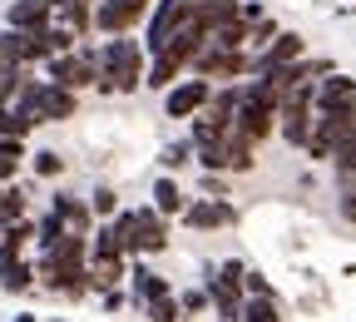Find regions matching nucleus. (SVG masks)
I'll return each instance as SVG.
<instances>
[{"mask_svg":"<svg viewBox=\"0 0 356 322\" xmlns=\"http://www.w3.org/2000/svg\"><path fill=\"white\" fill-rule=\"evenodd\" d=\"M149 322H184V307H178L173 298H154L149 302Z\"/></svg>","mask_w":356,"mask_h":322,"instance_id":"obj_27","label":"nucleus"},{"mask_svg":"<svg viewBox=\"0 0 356 322\" xmlns=\"http://www.w3.org/2000/svg\"><path fill=\"white\" fill-rule=\"evenodd\" d=\"M44 6H50V10H55V6H60V0H44Z\"/></svg>","mask_w":356,"mask_h":322,"instance_id":"obj_39","label":"nucleus"},{"mask_svg":"<svg viewBox=\"0 0 356 322\" xmlns=\"http://www.w3.org/2000/svg\"><path fill=\"white\" fill-rule=\"evenodd\" d=\"M60 238H65V223H60V213L50 208V218H44V223H40V248H55Z\"/></svg>","mask_w":356,"mask_h":322,"instance_id":"obj_31","label":"nucleus"},{"mask_svg":"<svg viewBox=\"0 0 356 322\" xmlns=\"http://www.w3.org/2000/svg\"><path fill=\"white\" fill-rule=\"evenodd\" d=\"M20 139H0V178H10L15 174V164H20Z\"/></svg>","mask_w":356,"mask_h":322,"instance_id":"obj_30","label":"nucleus"},{"mask_svg":"<svg viewBox=\"0 0 356 322\" xmlns=\"http://www.w3.org/2000/svg\"><path fill=\"white\" fill-rule=\"evenodd\" d=\"M20 213H25V194L20 189H6V194H0V223H20Z\"/></svg>","mask_w":356,"mask_h":322,"instance_id":"obj_26","label":"nucleus"},{"mask_svg":"<svg viewBox=\"0 0 356 322\" xmlns=\"http://www.w3.org/2000/svg\"><path fill=\"white\" fill-rule=\"evenodd\" d=\"M25 129H30V124H25V119H20L10 105H0V139H20Z\"/></svg>","mask_w":356,"mask_h":322,"instance_id":"obj_28","label":"nucleus"},{"mask_svg":"<svg viewBox=\"0 0 356 322\" xmlns=\"http://www.w3.org/2000/svg\"><path fill=\"white\" fill-rule=\"evenodd\" d=\"M114 238H119V248H124V258L129 253H139V233H134V213H114Z\"/></svg>","mask_w":356,"mask_h":322,"instance_id":"obj_25","label":"nucleus"},{"mask_svg":"<svg viewBox=\"0 0 356 322\" xmlns=\"http://www.w3.org/2000/svg\"><path fill=\"white\" fill-rule=\"evenodd\" d=\"M243 263H222V273L208 283V298L218 302V322H243Z\"/></svg>","mask_w":356,"mask_h":322,"instance_id":"obj_3","label":"nucleus"},{"mask_svg":"<svg viewBox=\"0 0 356 322\" xmlns=\"http://www.w3.org/2000/svg\"><path fill=\"white\" fill-rule=\"evenodd\" d=\"M208 45H218V50H248V20H228V25H218Z\"/></svg>","mask_w":356,"mask_h":322,"instance_id":"obj_18","label":"nucleus"},{"mask_svg":"<svg viewBox=\"0 0 356 322\" xmlns=\"http://www.w3.org/2000/svg\"><path fill=\"white\" fill-rule=\"evenodd\" d=\"M188 15L203 20L208 30H218L228 20H243V6H238V0H188Z\"/></svg>","mask_w":356,"mask_h":322,"instance_id":"obj_14","label":"nucleus"},{"mask_svg":"<svg viewBox=\"0 0 356 322\" xmlns=\"http://www.w3.org/2000/svg\"><path fill=\"white\" fill-rule=\"evenodd\" d=\"M60 169H65V164H60V154H50V149L35 154V174H40V178H55Z\"/></svg>","mask_w":356,"mask_h":322,"instance_id":"obj_34","label":"nucleus"},{"mask_svg":"<svg viewBox=\"0 0 356 322\" xmlns=\"http://www.w3.org/2000/svg\"><path fill=\"white\" fill-rule=\"evenodd\" d=\"M20 79H25V70H0V105H10L20 95Z\"/></svg>","mask_w":356,"mask_h":322,"instance_id":"obj_32","label":"nucleus"},{"mask_svg":"<svg viewBox=\"0 0 356 322\" xmlns=\"http://www.w3.org/2000/svg\"><path fill=\"white\" fill-rule=\"evenodd\" d=\"M70 114H74V89H65V84H40L35 124H40V119H70Z\"/></svg>","mask_w":356,"mask_h":322,"instance_id":"obj_11","label":"nucleus"},{"mask_svg":"<svg viewBox=\"0 0 356 322\" xmlns=\"http://www.w3.org/2000/svg\"><path fill=\"white\" fill-rule=\"evenodd\" d=\"M277 124V89L267 84V79H252L238 89V129L248 134L252 144H262L267 134H273Z\"/></svg>","mask_w":356,"mask_h":322,"instance_id":"obj_1","label":"nucleus"},{"mask_svg":"<svg viewBox=\"0 0 356 322\" xmlns=\"http://www.w3.org/2000/svg\"><path fill=\"white\" fill-rule=\"evenodd\" d=\"M218 149H222V169H233V174L252 169V154H257V144L248 139V134H243L238 124H233L228 134H222V144H218Z\"/></svg>","mask_w":356,"mask_h":322,"instance_id":"obj_13","label":"nucleus"},{"mask_svg":"<svg viewBox=\"0 0 356 322\" xmlns=\"http://www.w3.org/2000/svg\"><path fill=\"white\" fill-rule=\"evenodd\" d=\"M119 278H124V258H99L89 268V288H114Z\"/></svg>","mask_w":356,"mask_h":322,"instance_id":"obj_20","label":"nucleus"},{"mask_svg":"<svg viewBox=\"0 0 356 322\" xmlns=\"http://www.w3.org/2000/svg\"><path fill=\"white\" fill-rule=\"evenodd\" d=\"M50 84H65V89H89L99 84V60L95 55H50Z\"/></svg>","mask_w":356,"mask_h":322,"instance_id":"obj_4","label":"nucleus"},{"mask_svg":"<svg viewBox=\"0 0 356 322\" xmlns=\"http://www.w3.org/2000/svg\"><path fill=\"white\" fill-rule=\"evenodd\" d=\"M213 100V89H208V79H188V84H178V89H168V119H193L203 105Z\"/></svg>","mask_w":356,"mask_h":322,"instance_id":"obj_9","label":"nucleus"},{"mask_svg":"<svg viewBox=\"0 0 356 322\" xmlns=\"http://www.w3.org/2000/svg\"><path fill=\"white\" fill-rule=\"evenodd\" d=\"M292 60H302V35H292V30H277V40L262 50V60H252V70L267 79V75H277L282 65H292Z\"/></svg>","mask_w":356,"mask_h":322,"instance_id":"obj_8","label":"nucleus"},{"mask_svg":"<svg viewBox=\"0 0 356 322\" xmlns=\"http://www.w3.org/2000/svg\"><path fill=\"white\" fill-rule=\"evenodd\" d=\"M129 278H134V288H139V298H144V302H154V298H168V283H163V278H154L149 268H134Z\"/></svg>","mask_w":356,"mask_h":322,"instance_id":"obj_22","label":"nucleus"},{"mask_svg":"<svg viewBox=\"0 0 356 322\" xmlns=\"http://www.w3.org/2000/svg\"><path fill=\"white\" fill-rule=\"evenodd\" d=\"M30 283H35V273H30L20 258H15V263H0V288H10V293H25Z\"/></svg>","mask_w":356,"mask_h":322,"instance_id":"obj_21","label":"nucleus"},{"mask_svg":"<svg viewBox=\"0 0 356 322\" xmlns=\"http://www.w3.org/2000/svg\"><path fill=\"white\" fill-rule=\"evenodd\" d=\"M188 20V0H159V6H154V15H149V50L159 55L163 50V45H168V35L178 30V25H184Z\"/></svg>","mask_w":356,"mask_h":322,"instance_id":"obj_7","label":"nucleus"},{"mask_svg":"<svg viewBox=\"0 0 356 322\" xmlns=\"http://www.w3.org/2000/svg\"><path fill=\"white\" fill-rule=\"evenodd\" d=\"M243 322H282V312H277L273 298H248L243 302Z\"/></svg>","mask_w":356,"mask_h":322,"instance_id":"obj_24","label":"nucleus"},{"mask_svg":"<svg viewBox=\"0 0 356 322\" xmlns=\"http://www.w3.org/2000/svg\"><path fill=\"white\" fill-rule=\"evenodd\" d=\"M193 70H198V79H238L248 70V55L243 50H218V45H203V50L193 55Z\"/></svg>","mask_w":356,"mask_h":322,"instance_id":"obj_5","label":"nucleus"},{"mask_svg":"<svg viewBox=\"0 0 356 322\" xmlns=\"http://www.w3.org/2000/svg\"><path fill=\"white\" fill-rule=\"evenodd\" d=\"M134 233H139V253H163L168 223L159 218V208H139V213H134Z\"/></svg>","mask_w":356,"mask_h":322,"instance_id":"obj_12","label":"nucleus"},{"mask_svg":"<svg viewBox=\"0 0 356 322\" xmlns=\"http://www.w3.org/2000/svg\"><path fill=\"white\" fill-rule=\"evenodd\" d=\"M154 0H104V6L95 10V25L104 35H129V25H139L149 15Z\"/></svg>","mask_w":356,"mask_h":322,"instance_id":"obj_6","label":"nucleus"},{"mask_svg":"<svg viewBox=\"0 0 356 322\" xmlns=\"http://www.w3.org/2000/svg\"><path fill=\"white\" fill-rule=\"evenodd\" d=\"M154 208L168 218V213H184V194H178V183L173 178H159L154 183Z\"/></svg>","mask_w":356,"mask_h":322,"instance_id":"obj_19","label":"nucleus"},{"mask_svg":"<svg viewBox=\"0 0 356 322\" xmlns=\"http://www.w3.org/2000/svg\"><path fill=\"white\" fill-rule=\"evenodd\" d=\"M99 258H124V248H119V238H114V228H99L95 233V263Z\"/></svg>","mask_w":356,"mask_h":322,"instance_id":"obj_29","label":"nucleus"},{"mask_svg":"<svg viewBox=\"0 0 356 322\" xmlns=\"http://www.w3.org/2000/svg\"><path fill=\"white\" fill-rule=\"evenodd\" d=\"M99 60V89H134L144 79V70H139V45H134L129 35H114L109 45H104V55H95Z\"/></svg>","mask_w":356,"mask_h":322,"instance_id":"obj_2","label":"nucleus"},{"mask_svg":"<svg viewBox=\"0 0 356 322\" xmlns=\"http://www.w3.org/2000/svg\"><path fill=\"white\" fill-rule=\"evenodd\" d=\"M55 213H60V223H65V233H84V238H89V213H95V208H89L84 199L60 194V199H55Z\"/></svg>","mask_w":356,"mask_h":322,"instance_id":"obj_15","label":"nucleus"},{"mask_svg":"<svg viewBox=\"0 0 356 322\" xmlns=\"http://www.w3.org/2000/svg\"><path fill=\"white\" fill-rule=\"evenodd\" d=\"M89 208H95V213H104V218H114V213H119V199H114L109 189H99L95 199H89Z\"/></svg>","mask_w":356,"mask_h":322,"instance_id":"obj_35","label":"nucleus"},{"mask_svg":"<svg viewBox=\"0 0 356 322\" xmlns=\"http://www.w3.org/2000/svg\"><path fill=\"white\" fill-rule=\"evenodd\" d=\"M184 223L188 228H222V223H233V208L228 204H193V208H184Z\"/></svg>","mask_w":356,"mask_h":322,"instance_id":"obj_17","label":"nucleus"},{"mask_svg":"<svg viewBox=\"0 0 356 322\" xmlns=\"http://www.w3.org/2000/svg\"><path fill=\"white\" fill-rule=\"evenodd\" d=\"M243 283H248V293H252V298H273V283H267L262 273H243Z\"/></svg>","mask_w":356,"mask_h":322,"instance_id":"obj_36","label":"nucleus"},{"mask_svg":"<svg viewBox=\"0 0 356 322\" xmlns=\"http://www.w3.org/2000/svg\"><path fill=\"white\" fill-rule=\"evenodd\" d=\"M163 164H168V169H178V164H188V144H168Z\"/></svg>","mask_w":356,"mask_h":322,"instance_id":"obj_37","label":"nucleus"},{"mask_svg":"<svg viewBox=\"0 0 356 322\" xmlns=\"http://www.w3.org/2000/svg\"><path fill=\"white\" fill-rule=\"evenodd\" d=\"M55 10H65V20H70V30H74V35L95 25V10H89V0H60Z\"/></svg>","mask_w":356,"mask_h":322,"instance_id":"obj_23","label":"nucleus"},{"mask_svg":"<svg viewBox=\"0 0 356 322\" xmlns=\"http://www.w3.org/2000/svg\"><path fill=\"white\" fill-rule=\"evenodd\" d=\"M203 302H208V298H203V293H188V298H184V302H178V307H184V312H198V307H203Z\"/></svg>","mask_w":356,"mask_h":322,"instance_id":"obj_38","label":"nucleus"},{"mask_svg":"<svg viewBox=\"0 0 356 322\" xmlns=\"http://www.w3.org/2000/svg\"><path fill=\"white\" fill-rule=\"evenodd\" d=\"M10 30H50V6H44V0H15Z\"/></svg>","mask_w":356,"mask_h":322,"instance_id":"obj_16","label":"nucleus"},{"mask_svg":"<svg viewBox=\"0 0 356 322\" xmlns=\"http://www.w3.org/2000/svg\"><path fill=\"white\" fill-rule=\"evenodd\" d=\"M0 70H25V65L15 60V35H10V30L0 35Z\"/></svg>","mask_w":356,"mask_h":322,"instance_id":"obj_33","label":"nucleus"},{"mask_svg":"<svg viewBox=\"0 0 356 322\" xmlns=\"http://www.w3.org/2000/svg\"><path fill=\"white\" fill-rule=\"evenodd\" d=\"M356 100V79L351 75H327V79H317V114H332V109H346Z\"/></svg>","mask_w":356,"mask_h":322,"instance_id":"obj_10","label":"nucleus"},{"mask_svg":"<svg viewBox=\"0 0 356 322\" xmlns=\"http://www.w3.org/2000/svg\"><path fill=\"white\" fill-rule=\"evenodd\" d=\"M0 233H6V223H0Z\"/></svg>","mask_w":356,"mask_h":322,"instance_id":"obj_40","label":"nucleus"}]
</instances>
